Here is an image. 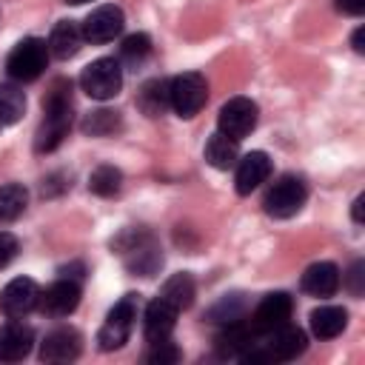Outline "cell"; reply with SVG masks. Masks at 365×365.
Masks as SVG:
<instances>
[{
    "label": "cell",
    "instance_id": "6da1fadb",
    "mask_svg": "<svg viewBox=\"0 0 365 365\" xmlns=\"http://www.w3.org/2000/svg\"><path fill=\"white\" fill-rule=\"evenodd\" d=\"M43 123L37 128V137H34V151L37 154H46V151H54L68 128H71V83L68 80H54L46 100H43Z\"/></svg>",
    "mask_w": 365,
    "mask_h": 365
},
{
    "label": "cell",
    "instance_id": "7a4b0ae2",
    "mask_svg": "<svg viewBox=\"0 0 365 365\" xmlns=\"http://www.w3.org/2000/svg\"><path fill=\"white\" fill-rule=\"evenodd\" d=\"M46 63H48V46L40 37H26L11 48V54L6 60V71H9V77L29 83L46 71Z\"/></svg>",
    "mask_w": 365,
    "mask_h": 365
},
{
    "label": "cell",
    "instance_id": "3957f363",
    "mask_svg": "<svg viewBox=\"0 0 365 365\" xmlns=\"http://www.w3.org/2000/svg\"><path fill=\"white\" fill-rule=\"evenodd\" d=\"M208 100V83L202 74L197 71H185V74H177L171 83H168V106L180 114V117H194L200 114V108L205 106Z\"/></svg>",
    "mask_w": 365,
    "mask_h": 365
},
{
    "label": "cell",
    "instance_id": "277c9868",
    "mask_svg": "<svg viewBox=\"0 0 365 365\" xmlns=\"http://www.w3.org/2000/svg\"><path fill=\"white\" fill-rule=\"evenodd\" d=\"M305 197H308L305 182L299 177H294V174H285L268 188V194L262 200V208L274 220H288L305 205Z\"/></svg>",
    "mask_w": 365,
    "mask_h": 365
},
{
    "label": "cell",
    "instance_id": "5b68a950",
    "mask_svg": "<svg viewBox=\"0 0 365 365\" xmlns=\"http://www.w3.org/2000/svg\"><path fill=\"white\" fill-rule=\"evenodd\" d=\"M80 86L91 100H111L123 88V68L114 57H100L83 68Z\"/></svg>",
    "mask_w": 365,
    "mask_h": 365
},
{
    "label": "cell",
    "instance_id": "8992f818",
    "mask_svg": "<svg viewBox=\"0 0 365 365\" xmlns=\"http://www.w3.org/2000/svg\"><path fill=\"white\" fill-rule=\"evenodd\" d=\"M134 319H137V297L134 294H125L106 317L100 334H97V342L103 351H117L128 342V334L134 328Z\"/></svg>",
    "mask_w": 365,
    "mask_h": 365
},
{
    "label": "cell",
    "instance_id": "52a82bcc",
    "mask_svg": "<svg viewBox=\"0 0 365 365\" xmlns=\"http://www.w3.org/2000/svg\"><path fill=\"white\" fill-rule=\"evenodd\" d=\"M257 103L248 100V97H231L222 108H220V117H217V128L220 134L231 137V140H245L254 125H257Z\"/></svg>",
    "mask_w": 365,
    "mask_h": 365
},
{
    "label": "cell",
    "instance_id": "ba28073f",
    "mask_svg": "<svg viewBox=\"0 0 365 365\" xmlns=\"http://www.w3.org/2000/svg\"><path fill=\"white\" fill-rule=\"evenodd\" d=\"M77 305H80V285L74 279H68V277L51 282L46 291H40V299H37L40 314L54 317V319L68 317Z\"/></svg>",
    "mask_w": 365,
    "mask_h": 365
},
{
    "label": "cell",
    "instance_id": "9c48e42d",
    "mask_svg": "<svg viewBox=\"0 0 365 365\" xmlns=\"http://www.w3.org/2000/svg\"><path fill=\"white\" fill-rule=\"evenodd\" d=\"M259 336H262V334H259L251 322L237 319V322H225V325H222V331H220L217 339H214V348H217L220 356H237V359H242V356L259 342Z\"/></svg>",
    "mask_w": 365,
    "mask_h": 365
},
{
    "label": "cell",
    "instance_id": "30bf717a",
    "mask_svg": "<svg viewBox=\"0 0 365 365\" xmlns=\"http://www.w3.org/2000/svg\"><path fill=\"white\" fill-rule=\"evenodd\" d=\"M123 23H125V17H123L120 6H111V3L97 6L86 17V23H83V40H88V43H108V40H114L123 31Z\"/></svg>",
    "mask_w": 365,
    "mask_h": 365
},
{
    "label": "cell",
    "instance_id": "8fae6325",
    "mask_svg": "<svg viewBox=\"0 0 365 365\" xmlns=\"http://www.w3.org/2000/svg\"><path fill=\"white\" fill-rule=\"evenodd\" d=\"M37 299H40L37 282L29 277H17L0 291V311L6 317L17 319V317H26L31 308H37Z\"/></svg>",
    "mask_w": 365,
    "mask_h": 365
},
{
    "label": "cell",
    "instance_id": "7c38bea8",
    "mask_svg": "<svg viewBox=\"0 0 365 365\" xmlns=\"http://www.w3.org/2000/svg\"><path fill=\"white\" fill-rule=\"evenodd\" d=\"M83 351V336L74 328H54L46 334L40 345V359L43 362H71Z\"/></svg>",
    "mask_w": 365,
    "mask_h": 365
},
{
    "label": "cell",
    "instance_id": "4fadbf2b",
    "mask_svg": "<svg viewBox=\"0 0 365 365\" xmlns=\"http://www.w3.org/2000/svg\"><path fill=\"white\" fill-rule=\"evenodd\" d=\"M291 308H294L291 297L282 294V291H277V294H268V297L257 305V311H254V317H251L248 322H251L259 334H268V331H274V328H279V325H285V322L291 319Z\"/></svg>",
    "mask_w": 365,
    "mask_h": 365
},
{
    "label": "cell",
    "instance_id": "5bb4252c",
    "mask_svg": "<svg viewBox=\"0 0 365 365\" xmlns=\"http://www.w3.org/2000/svg\"><path fill=\"white\" fill-rule=\"evenodd\" d=\"M268 177H271V157H268L265 151H251V154H245V157L240 160L237 177H234L237 194H242V197L251 194V191L259 188Z\"/></svg>",
    "mask_w": 365,
    "mask_h": 365
},
{
    "label": "cell",
    "instance_id": "9a60e30c",
    "mask_svg": "<svg viewBox=\"0 0 365 365\" xmlns=\"http://www.w3.org/2000/svg\"><path fill=\"white\" fill-rule=\"evenodd\" d=\"M177 308L171 302H165L163 297L151 299L148 308H145V319H143V331H145V339L148 342H160V339H168L174 325H177Z\"/></svg>",
    "mask_w": 365,
    "mask_h": 365
},
{
    "label": "cell",
    "instance_id": "2e32d148",
    "mask_svg": "<svg viewBox=\"0 0 365 365\" xmlns=\"http://www.w3.org/2000/svg\"><path fill=\"white\" fill-rule=\"evenodd\" d=\"M34 345V331L23 322H6L0 325V362H17L29 356Z\"/></svg>",
    "mask_w": 365,
    "mask_h": 365
},
{
    "label": "cell",
    "instance_id": "e0dca14e",
    "mask_svg": "<svg viewBox=\"0 0 365 365\" xmlns=\"http://www.w3.org/2000/svg\"><path fill=\"white\" fill-rule=\"evenodd\" d=\"M299 285H302V291L311 294V297H319V299L334 297L336 288H339V268H336L334 262H314V265L305 268Z\"/></svg>",
    "mask_w": 365,
    "mask_h": 365
},
{
    "label": "cell",
    "instance_id": "ac0fdd59",
    "mask_svg": "<svg viewBox=\"0 0 365 365\" xmlns=\"http://www.w3.org/2000/svg\"><path fill=\"white\" fill-rule=\"evenodd\" d=\"M83 46V29L71 20H60L54 29H51V37H48V51L57 57V60H68L80 51Z\"/></svg>",
    "mask_w": 365,
    "mask_h": 365
},
{
    "label": "cell",
    "instance_id": "d6986e66",
    "mask_svg": "<svg viewBox=\"0 0 365 365\" xmlns=\"http://www.w3.org/2000/svg\"><path fill=\"white\" fill-rule=\"evenodd\" d=\"M348 325V311L339 305H319L317 311H311V331L319 339H334L345 331Z\"/></svg>",
    "mask_w": 365,
    "mask_h": 365
},
{
    "label": "cell",
    "instance_id": "ffe728a7",
    "mask_svg": "<svg viewBox=\"0 0 365 365\" xmlns=\"http://www.w3.org/2000/svg\"><path fill=\"white\" fill-rule=\"evenodd\" d=\"M137 106L145 117H160L168 108V83L165 80H148L143 83L137 94Z\"/></svg>",
    "mask_w": 365,
    "mask_h": 365
},
{
    "label": "cell",
    "instance_id": "44dd1931",
    "mask_svg": "<svg viewBox=\"0 0 365 365\" xmlns=\"http://www.w3.org/2000/svg\"><path fill=\"white\" fill-rule=\"evenodd\" d=\"M237 157H240L237 140H231V137H225L220 131L214 137H208V143H205V160H208V165H214L220 171H228L237 163Z\"/></svg>",
    "mask_w": 365,
    "mask_h": 365
},
{
    "label": "cell",
    "instance_id": "7402d4cb",
    "mask_svg": "<svg viewBox=\"0 0 365 365\" xmlns=\"http://www.w3.org/2000/svg\"><path fill=\"white\" fill-rule=\"evenodd\" d=\"M160 297H163L165 302H171L177 311H185V308H191V302H194V297H197L194 279H191L188 274H174V277H168L165 285L160 288Z\"/></svg>",
    "mask_w": 365,
    "mask_h": 365
},
{
    "label": "cell",
    "instance_id": "603a6c76",
    "mask_svg": "<svg viewBox=\"0 0 365 365\" xmlns=\"http://www.w3.org/2000/svg\"><path fill=\"white\" fill-rule=\"evenodd\" d=\"M29 205V191L20 182H9L0 185V222H11L17 220Z\"/></svg>",
    "mask_w": 365,
    "mask_h": 365
},
{
    "label": "cell",
    "instance_id": "cb8c5ba5",
    "mask_svg": "<svg viewBox=\"0 0 365 365\" xmlns=\"http://www.w3.org/2000/svg\"><path fill=\"white\" fill-rule=\"evenodd\" d=\"M23 111H26L23 91L14 86H0V128L17 123L23 117Z\"/></svg>",
    "mask_w": 365,
    "mask_h": 365
},
{
    "label": "cell",
    "instance_id": "d4e9b609",
    "mask_svg": "<svg viewBox=\"0 0 365 365\" xmlns=\"http://www.w3.org/2000/svg\"><path fill=\"white\" fill-rule=\"evenodd\" d=\"M120 182H123V174L114 165H97L88 177V188L97 197H114L120 191Z\"/></svg>",
    "mask_w": 365,
    "mask_h": 365
},
{
    "label": "cell",
    "instance_id": "484cf974",
    "mask_svg": "<svg viewBox=\"0 0 365 365\" xmlns=\"http://www.w3.org/2000/svg\"><path fill=\"white\" fill-rule=\"evenodd\" d=\"M117 128H120V117H117L114 111H106V108L91 111V114L83 120V131L91 134V137H108V134H114Z\"/></svg>",
    "mask_w": 365,
    "mask_h": 365
},
{
    "label": "cell",
    "instance_id": "4316f807",
    "mask_svg": "<svg viewBox=\"0 0 365 365\" xmlns=\"http://www.w3.org/2000/svg\"><path fill=\"white\" fill-rule=\"evenodd\" d=\"M148 54H151V40H148V34H143V31L128 34V37L123 40V46H120V57H123L128 66L143 63Z\"/></svg>",
    "mask_w": 365,
    "mask_h": 365
},
{
    "label": "cell",
    "instance_id": "83f0119b",
    "mask_svg": "<svg viewBox=\"0 0 365 365\" xmlns=\"http://www.w3.org/2000/svg\"><path fill=\"white\" fill-rule=\"evenodd\" d=\"M211 322H237V319H242L245 317V302H242V297H225V299H220L214 308H211Z\"/></svg>",
    "mask_w": 365,
    "mask_h": 365
},
{
    "label": "cell",
    "instance_id": "f1b7e54d",
    "mask_svg": "<svg viewBox=\"0 0 365 365\" xmlns=\"http://www.w3.org/2000/svg\"><path fill=\"white\" fill-rule=\"evenodd\" d=\"M177 359H180V351L171 339L151 342V351L145 354V362H151V365H174Z\"/></svg>",
    "mask_w": 365,
    "mask_h": 365
},
{
    "label": "cell",
    "instance_id": "f546056e",
    "mask_svg": "<svg viewBox=\"0 0 365 365\" xmlns=\"http://www.w3.org/2000/svg\"><path fill=\"white\" fill-rule=\"evenodd\" d=\"M14 254H17V240H14V234L0 231V268L9 265V262L14 259Z\"/></svg>",
    "mask_w": 365,
    "mask_h": 365
},
{
    "label": "cell",
    "instance_id": "4dcf8cb0",
    "mask_svg": "<svg viewBox=\"0 0 365 365\" xmlns=\"http://www.w3.org/2000/svg\"><path fill=\"white\" fill-rule=\"evenodd\" d=\"M362 271H365V265H362V262H354V268H351V274H348V288H351L354 297L362 294V277H365Z\"/></svg>",
    "mask_w": 365,
    "mask_h": 365
},
{
    "label": "cell",
    "instance_id": "1f68e13d",
    "mask_svg": "<svg viewBox=\"0 0 365 365\" xmlns=\"http://www.w3.org/2000/svg\"><path fill=\"white\" fill-rule=\"evenodd\" d=\"M334 6H336V11L351 14V17H356V14L365 11V0H334Z\"/></svg>",
    "mask_w": 365,
    "mask_h": 365
},
{
    "label": "cell",
    "instance_id": "d6a6232c",
    "mask_svg": "<svg viewBox=\"0 0 365 365\" xmlns=\"http://www.w3.org/2000/svg\"><path fill=\"white\" fill-rule=\"evenodd\" d=\"M351 46H354V51H356V54H362V51H365V29H362V26L354 31V37H351Z\"/></svg>",
    "mask_w": 365,
    "mask_h": 365
},
{
    "label": "cell",
    "instance_id": "836d02e7",
    "mask_svg": "<svg viewBox=\"0 0 365 365\" xmlns=\"http://www.w3.org/2000/svg\"><path fill=\"white\" fill-rule=\"evenodd\" d=\"M362 202H365V197L359 194V197L354 200V211H351V214H354V222H362Z\"/></svg>",
    "mask_w": 365,
    "mask_h": 365
},
{
    "label": "cell",
    "instance_id": "e575fe53",
    "mask_svg": "<svg viewBox=\"0 0 365 365\" xmlns=\"http://www.w3.org/2000/svg\"><path fill=\"white\" fill-rule=\"evenodd\" d=\"M66 3H71V6H83V3H91V0H66Z\"/></svg>",
    "mask_w": 365,
    "mask_h": 365
}]
</instances>
